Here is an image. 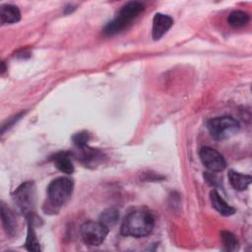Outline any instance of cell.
I'll return each instance as SVG.
<instances>
[{"instance_id": "cell-1", "label": "cell", "mask_w": 252, "mask_h": 252, "mask_svg": "<svg viewBox=\"0 0 252 252\" xmlns=\"http://www.w3.org/2000/svg\"><path fill=\"white\" fill-rule=\"evenodd\" d=\"M155 219L145 210H135L129 213L123 220L120 232L124 236L136 238L148 236L154 229Z\"/></svg>"}, {"instance_id": "cell-2", "label": "cell", "mask_w": 252, "mask_h": 252, "mask_svg": "<svg viewBox=\"0 0 252 252\" xmlns=\"http://www.w3.org/2000/svg\"><path fill=\"white\" fill-rule=\"evenodd\" d=\"M145 10V5L141 2L131 1L126 3L118 11L116 17L110 21L103 29V33L106 35H113L124 29H126L131 23Z\"/></svg>"}, {"instance_id": "cell-3", "label": "cell", "mask_w": 252, "mask_h": 252, "mask_svg": "<svg viewBox=\"0 0 252 252\" xmlns=\"http://www.w3.org/2000/svg\"><path fill=\"white\" fill-rule=\"evenodd\" d=\"M74 182L71 178L61 176L50 182L47 187L48 203L53 208H60L71 198Z\"/></svg>"}, {"instance_id": "cell-4", "label": "cell", "mask_w": 252, "mask_h": 252, "mask_svg": "<svg viewBox=\"0 0 252 252\" xmlns=\"http://www.w3.org/2000/svg\"><path fill=\"white\" fill-rule=\"evenodd\" d=\"M207 128L215 140L222 141L234 136L239 131L240 124L232 116L225 115L210 119Z\"/></svg>"}, {"instance_id": "cell-5", "label": "cell", "mask_w": 252, "mask_h": 252, "mask_svg": "<svg viewBox=\"0 0 252 252\" xmlns=\"http://www.w3.org/2000/svg\"><path fill=\"white\" fill-rule=\"evenodd\" d=\"M14 201L26 218H32L35 204V187L33 182L27 181L21 184L15 190Z\"/></svg>"}, {"instance_id": "cell-6", "label": "cell", "mask_w": 252, "mask_h": 252, "mask_svg": "<svg viewBox=\"0 0 252 252\" xmlns=\"http://www.w3.org/2000/svg\"><path fill=\"white\" fill-rule=\"evenodd\" d=\"M109 228L102 224L99 220H88L81 226V237L89 246H98L105 240Z\"/></svg>"}, {"instance_id": "cell-7", "label": "cell", "mask_w": 252, "mask_h": 252, "mask_svg": "<svg viewBox=\"0 0 252 252\" xmlns=\"http://www.w3.org/2000/svg\"><path fill=\"white\" fill-rule=\"evenodd\" d=\"M202 163L213 172H220L226 167L224 158L211 147H203L199 153Z\"/></svg>"}, {"instance_id": "cell-8", "label": "cell", "mask_w": 252, "mask_h": 252, "mask_svg": "<svg viewBox=\"0 0 252 252\" xmlns=\"http://www.w3.org/2000/svg\"><path fill=\"white\" fill-rule=\"evenodd\" d=\"M173 20L170 16L161 13H157L153 19L152 27V36L154 40H158L161 38L172 27Z\"/></svg>"}, {"instance_id": "cell-9", "label": "cell", "mask_w": 252, "mask_h": 252, "mask_svg": "<svg viewBox=\"0 0 252 252\" xmlns=\"http://www.w3.org/2000/svg\"><path fill=\"white\" fill-rule=\"evenodd\" d=\"M21 19L19 8L13 4H3L0 7V23L2 25L15 24Z\"/></svg>"}, {"instance_id": "cell-10", "label": "cell", "mask_w": 252, "mask_h": 252, "mask_svg": "<svg viewBox=\"0 0 252 252\" xmlns=\"http://www.w3.org/2000/svg\"><path fill=\"white\" fill-rule=\"evenodd\" d=\"M210 200L214 209L218 211L221 216L228 217L235 213V209L229 206L216 190H212L210 192Z\"/></svg>"}, {"instance_id": "cell-11", "label": "cell", "mask_w": 252, "mask_h": 252, "mask_svg": "<svg viewBox=\"0 0 252 252\" xmlns=\"http://www.w3.org/2000/svg\"><path fill=\"white\" fill-rule=\"evenodd\" d=\"M1 219L6 232L10 235H14L18 228V221L14 213L6 207L4 203H1Z\"/></svg>"}, {"instance_id": "cell-12", "label": "cell", "mask_w": 252, "mask_h": 252, "mask_svg": "<svg viewBox=\"0 0 252 252\" xmlns=\"http://www.w3.org/2000/svg\"><path fill=\"white\" fill-rule=\"evenodd\" d=\"M228 180L230 185L238 190V191H243L247 189V187L250 185L252 181V177L249 174H242L234 170H229L228 171Z\"/></svg>"}, {"instance_id": "cell-13", "label": "cell", "mask_w": 252, "mask_h": 252, "mask_svg": "<svg viewBox=\"0 0 252 252\" xmlns=\"http://www.w3.org/2000/svg\"><path fill=\"white\" fill-rule=\"evenodd\" d=\"M55 166L63 173L72 174L74 172V164L68 153H58L53 157Z\"/></svg>"}, {"instance_id": "cell-14", "label": "cell", "mask_w": 252, "mask_h": 252, "mask_svg": "<svg viewBox=\"0 0 252 252\" xmlns=\"http://www.w3.org/2000/svg\"><path fill=\"white\" fill-rule=\"evenodd\" d=\"M78 149L80 151V159L86 165L96 164L102 158V154L98 150L90 148L89 146H85L83 148Z\"/></svg>"}, {"instance_id": "cell-15", "label": "cell", "mask_w": 252, "mask_h": 252, "mask_svg": "<svg viewBox=\"0 0 252 252\" xmlns=\"http://www.w3.org/2000/svg\"><path fill=\"white\" fill-rule=\"evenodd\" d=\"M249 19V15L246 12L236 10L228 15L227 22L232 28H242L248 24Z\"/></svg>"}, {"instance_id": "cell-16", "label": "cell", "mask_w": 252, "mask_h": 252, "mask_svg": "<svg viewBox=\"0 0 252 252\" xmlns=\"http://www.w3.org/2000/svg\"><path fill=\"white\" fill-rule=\"evenodd\" d=\"M27 220H28V234L26 239V248L30 251L38 252L40 251V246L32 227V218H27Z\"/></svg>"}, {"instance_id": "cell-17", "label": "cell", "mask_w": 252, "mask_h": 252, "mask_svg": "<svg viewBox=\"0 0 252 252\" xmlns=\"http://www.w3.org/2000/svg\"><path fill=\"white\" fill-rule=\"evenodd\" d=\"M118 219H119V212L115 208H108L100 214L98 220L110 229L113 225H115Z\"/></svg>"}, {"instance_id": "cell-18", "label": "cell", "mask_w": 252, "mask_h": 252, "mask_svg": "<svg viewBox=\"0 0 252 252\" xmlns=\"http://www.w3.org/2000/svg\"><path fill=\"white\" fill-rule=\"evenodd\" d=\"M220 238L222 241L223 248L227 251H233L238 247V240L235 235L229 231L223 230L220 232Z\"/></svg>"}, {"instance_id": "cell-19", "label": "cell", "mask_w": 252, "mask_h": 252, "mask_svg": "<svg viewBox=\"0 0 252 252\" xmlns=\"http://www.w3.org/2000/svg\"><path fill=\"white\" fill-rule=\"evenodd\" d=\"M72 140L77 148H83L85 146H88V142L90 140V134L86 131H82L75 134L72 137Z\"/></svg>"}, {"instance_id": "cell-20", "label": "cell", "mask_w": 252, "mask_h": 252, "mask_svg": "<svg viewBox=\"0 0 252 252\" xmlns=\"http://www.w3.org/2000/svg\"><path fill=\"white\" fill-rule=\"evenodd\" d=\"M1 65H2V69H1V71H2V73L5 71V66H4V62H2L1 63Z\"/></svg>"}]
</instances>
